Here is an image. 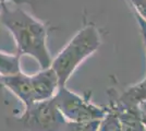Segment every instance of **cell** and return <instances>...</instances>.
<instances>
[{"label": "cell", "mask_w": 146, "mask_h": 131, "mask_svg": "<svg viewBox=\"0 0 146 131\" xmlns=\"http://www.w3.org/2000/svg\"><path fill=\"white\" fill-rule=\"evenodd\" d=\"M0 22L10 32L17 46L19 56L32 57L40 69L51 66L52 57L47 45L49 29L46 23L27 13L21 7L1 5Z\"/></svg>", "instance_id": "obj_1"}, {"label": "cell", "mask_w": 146, "mask_h": 131, "mask_svg": "<svg viewBox=\"0 0 146 131\" xmlns=\"http://www.w3.org/2000/svg\"><path fill=\"white\" fill-rule=\"evenodd\" d=\"M102 36L97 26L92 22L84 23L60 53L52 58L50 67L57 74L59 86H67V82L74 71L99 48Z\"/></svg>", "instance_id": "obj_2"}, {"label": "cell", "mask_w": 146, "mask_h": 131, "mask_svg": "<svg viewBox=\"0 0 146 131\" xmlns=\"http://www.w3.org/2000/svg\"><path fill=\"white\" fill-rule=\"evenodd\" d=\"M91 93L81 96L67 86L59 87L54 96L57 107L68 121L91 122L99 121L108 112L107 106H97L91 100Z\"/></svg>", "instance_id": "obj_3"}, {"label": "cell", "mask_w": 146, "mask_h": 131, "mask_svg": "<svg viewBox=\"0 0 146 131\" xmlns=\"http://www.w3.org/2000/svg\"><path fill=\"white\" fill-rule=\"evenodd\" d=\"M23 131H64L68 126L54 98L35 103L18 117Z\"/></svg>", "instance_id": "obj_4"}, {"label": "cell", "mask_w": 146, "mask_h": 131, "mask_svg": "<svg viewBox=\"0 0 146 131\" xmlns=\"http://www.w3.org/2000/svg\"><path fill=\"white\" fill-rule=\"evenodd\" d=\"M30 76L35 103H40L54 98L60 86L57 74L51 67L40 69L38 72L31 74Z\"/></svg>", "instance_id": "obj_5"}, {"label": "cell", "mask_w": 146, "mask_h": 131, "mask_svg": "<svg viewBox=\"0 0 146 131\" xmlns=\"http://www.w3.org/2000/svg\"><path fill=\"white\" fill-rule=\"evenodd\" d=\"M3 87L10 91L17 96L24 105V109L30 108L35 104L33 97V88L31 83V76L24 72H19L17 74L1 78L0 80V88Z\"/></svg>", "instance_id": "obj_6"}, {"label": "cell", "mask_w": 146, "mask_h": 131, "mask_svg": "<svg viewBox=\"0 0 146 131\" xmlns=\"http://www.w3.org/2000/svg\"><path fill=\"white\" fill-rule=\"evenodd\" d=\"M108 108L117 114L122 131H146L144 122L142 120V110L135 107H127L118 103L116 94L111 97Z\"/></svg>", "instance_id": "obj_7"}, {"label": "cell", "mask_w": 146, "mask_h": 131, "mask_svg": "<svg viewBox=\"0 0 146 131\" xmlns=\"http://www.w3.org/2000/svg\"><path fill=\"white\" fill-rule=\"evenodd\" d=\"M116 100L123 106L140 108L141 104L146 102V78L143 81L128 87L120 96L116 97Z\"/></svg>", "instance_id": "obj_8"}, {"label": "cell", "mask_w": 146, "mask_h": 131, "mask_svg": "<svg viewBox=\"0 0 146 131\" xmlns=\"http://www.w3.org/2000/svg\"><path fill=\"white\" fill-rule=\"evenodd\" d=\"M18 54H8L0 51V76H10L21 72V63Z\"/></svg>", "instance_id": "obj_9"}, {"label": "cell", "mask_w": 146, "mask_h": 131, "mask_svg": "<svg viewBox=\"0 0 146 131\" xmlns=\"http://www.w3.org/2000/svg\"><path fill=\"white\" fill-rule=\"evenodd\" d=\"M97 131H122L120 121L116 112L108 108L107 114L99 122Z\"/></svg>", "instance_id": "obj_10"}, {"label": "cell", "mask_w": 146, "mask_h": 131, "mask_svg": "<svg viewBox=\"0 0 146 131\" xmlns=\"http://www.w3.org/2000/svg\"><path fill=\"white\" fill-rule=\"evenodd\" d=\"M99 121H91V122H71L69 121L64 131H97Z\"/></svg>", "instance_id": "obj_11"}, {"label": "cell", "mask_w": 146, "mask_h": 131, "mask_svg": "<svg viewBox=\"0 0 146 131\" xmlns=\"http://www.w3.org/2000/svg\"><path fill=\"white\" fill-rule=\"evenodd\" d=\"M132 7L134 14L146 22V0H128Z\"/></svg>", "instance_id": "obj_12"}, {"label": "cell", "mask_w": 146, "mask_h": 131, "mask_svg": "<svg viewBox=\"0 0 146 131\" xmlns=\"http://www.w3.org/2000/svg\"><path fill=\"white\" fill-rule=\"evenodd\" d=\"M11 3L18 7L22 6V5L33 6L34 0H0V5H11Z\"/></svg>", "instance_id": "obj_13"}, {"label": "cell", "mask_w": 146, "mask_h": 131, "mask_svg": "<svg viewBox=\"0 0 146 131\" xmlns=\"http://www.w3.org/2000/svg\"><path fill=\"white\" fill-rule=\"evenodd\" d=\"M135 18L137 20V23H139V26H140V31H141V35L143 37V42H144V45H145V49H146V22H144L143 20L136 17Z\"/></svg>", "instance_id": "obj_14"}, {"label": "cell", "mask_w": 146, "mask_h": 131, "mask_svg": "<svg viewBox=\"0 0 146 131\" xmlns=\"http://www.w3.org/2000/svg\"><path fill=\"white\" fill-rule=\"evenodd\" d=\"M142 120H143L144 126H145V128H146V114L145 112H143V114H142Z\"/></svg>", "instance_id": "obj_15"}, {"label": "cell", "mask_w": 146, "mask_h": 131, "mask_svg": "<svg viewBox=\"0 0 146 131\" xmlns=\"http://www.w3.org/2000/svg\"><path fill=\"white\" fill-rule=\"evenodd\" d=\"M0 14H1V5H0Z\"/></svg>", "instance_id": "obj_16"}]
</instances>
